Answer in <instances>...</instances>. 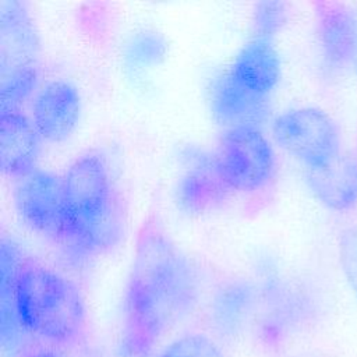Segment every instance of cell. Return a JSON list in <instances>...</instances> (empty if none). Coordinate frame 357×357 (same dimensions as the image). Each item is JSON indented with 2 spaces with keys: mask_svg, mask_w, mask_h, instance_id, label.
I'll list each match as a JSON object with an SVG mask.
<instances>
[{
  "mask_svg": "<svg viewBox=\"0 0 357 357\" xmlns=\"http://www.w3.org/2000/svg\"><path fill=\"white\" fill-rule=\"evenodd\" d=\"M198 282L188 259L156 218L144 222L132 255L123 304V344L146 357L194 308Z\"/></svg>",
  "mask_w": 357,
  "mask_h": 357,
  "instance_id": "cell-1",
  "label": "cell"
},
{
  "mask_svg": "<svg viewBox=\"0 0 357 357\" xmlns=\"http://www.w3.org/2000/svg\"><path fill=\"white\" fill-rule=\"evenodd\" d=\"M64 229L59 243L77 259L112 250L124 236V211L105 159L77 158L63 174Z\"/></svg>",
  "mask_w": 357,
  "mask_h": 357,
  "instance_id": "cell-2",
  "label": "cell"
},
{
  "mask_svg": "<svg viewBox=\"0 0 357 357\" xmlns=\"http://www.w3.org/2000/svg\"><path fill=\"white\" fill-rule=\"evenodd\" d=\"M14 304L25 332L67 344L85 329V304L77 286L60 272L25 258L14 284Z\"/></svg>",
  "mask_w": 357,
  "mask_h": 357,
  "instance_id": "cell-3",
  "label": "cell"
},
{
  "mask_svg": "<svg viewBox=\"0 0 357 357\" xmlns=\"http://www.w3.org/2000/svg\"><path fill=\"white\" fill-rule=\"evenodd\" d=\"M212 163L223 187L240 192L264 188L276 167L275 151L257 126L229 128L219 141Z\"/></svg>",
  "mask_w": 357,
  "mask_h": 357,
  "instance_id": "cell-4",
  "label": "cell"
},
{
  "mask_svg": "<svg viewBox=\"0 0 357 357\" xmlns=\"http://www.w3.org/2000/svg\"><path fill=\"white\" fill-rule=\"evenodd\" d=\"M272 135L307 170L324 167L342 155L336 123L317 107H296L280 113L273 120Z\"/></svg>",
  "mask_w": 357,
  "mask_h": 357,
  "instance_id": "cell-5",
  "label": "cell"
},
{
  "mask_svg": "<svg viewBox=\"0 0 357 357\" xmlns=\"http://www.w3.org/2000/svg\"><path fill=\"white\" fill-rule=\"evenodd\" d=\"M14 205L25 226L60 243L64 229L63 176L35 170L17 180Z\"/></svg>",
  "mask_w": 357,
  "mask_h": 357,
  "instance_id": "cell-6",
  "label": "cell"
},
{
  "mask_svg": "<svg viewBox=\"0 0 357 357\" xmlns=\"http://www.w3.org/2000/svg\"><path fill=\"white\" fill-rule=\"evenodd\" d=\"M81 114L78 89L67 81H52L42 86L32 103V123L47 142H61L71 135Z\"/></svg>",
  "mask_w": 357,
  "mask_h": 357,
  "instance_id": "cell-7",
  "label": "cell"
},
{
  "mask_svg": "<svg viewBox=\"0 0 357 357\" xmlns=\"http://www.w3.org/2000/svg\"><path fill=\"white\" fill-rule=\"evenodd\" d=\"M38 35L24 4L3 0L0 3V75L38 68Z\"/></svg>",
  "mask_w": 357,
  "mask_h": 357,
  "instance_id": "cell-8",
  "label": "cell"
},
{
  "mask_svg": "<svg viewBox=\"0 0 357 357\" xmlns=\"http://www.w3.org/2000/svg\"><path fill=\"white\" fill-rule=\"evenodd\" d=\"M40 137L20 109L0 113V166L4 176L20 180L33 173L40 151Z\"/></svg>",
  "mask_w": 357,
  "mask_h": 357,
  "instance_id": "cell-9",
  "label": "cell"
},
{
  "mask_svg": "<svg viewBox=\"0 0 357 357\" xmlns=\"http://www.w3.org/2000/svg\"><path fill=\"white\" fill-rule=\"evenodd\" d=\"M317 35L325 64L343 68L356 57L357 18L339 1L315 3Z\"/></svg>",
  "mask_w": 357,
  "mask_h": 357,
  "instance_id": "cell-10",
  "label": "cell"
},
{
  "mask_svg": "<svg viewBox=\"0 0 357 357\" xmlns=\"http://www.w3.org/2000/svg\"><path fill=\"white\" fill-rule=\"evenodd\" d=\"M226 74L243 91L268 100L280 81V57L271 40L254 38L241 47Z\"/></svg>",
  "mask_w": 357,
  "mask_h": 357,
  "instance_id": "cell-11",
  "label": "cell"
},
{
  "mask_svg": "<svg viewBox=\"0 0 357 357\" xmlns=\"http://www.w3.org/2000/svg\"><path fill=\"white\" fill-rule=\"evenodd\" d=\"M314 195L333 211H347L357 204V160L340 155L329 165L307 170Z\"/></svg>",
  "mask_w": 357,
  "mask_h": 357,
  "instance_id": "cell-12",
  "label": "cell"
},
{
  "mask_svg": "<svg viewBox=\"0 0 357 357\" xmlns=\"http://www.w3.org/2000/svg\"><path fill=\"white\" fill-rule=\"evenodd\" d=\"M212 112L218 121L229 128L257 126L266 112V100L250 95L237 86L227 74H222L212 86Z\"/></svg>",
  "mask_w": 357,
  "mask_h": 357,
  "instance_id": "cell-13",
  "label": "cell"
},
{
  "mask_svg": "<svg viewBox=\"0 0 357 357\" xmlns=\"http://www.w3.org/2000/svg\"><path fill=\"white\" fill-rule=\"evenodd\" d=\"M251 307V294L244 289H229L222 293L213 305L212 318L222 336L236 335L244 325Z\"/></svg>",
  "mask_w": 357,
  "mask_h": 357,
  "instance_id": "cell-14",
  "label": "cell"
},
{
  "mask_svg": "<svg viewBox=\"0 0 357 357\" xmlns=\"http://www.w3.org/2000/svg\"><path fill=\"white\" fill-rule=\"evenodd\" d=\"M166 53L165 39L151 31L135 33L126 47V59L131 68H145L158 64Z\"/></svg>",
  "mask_w": 357,
  "mask_h": 357,
  "instance_id": "cell-15",
  "label": "cell"
},
{
  "mask_svg": "<svg viewBox=\"0 0 357 357\" xmlns=\"http://www.w3.org/2000/svg\"><path fill=\"white\" fill-rule=\"evenodd\" d=\"M158 357H222V354L211 337L191 333L172 342Z\"/></svg>",
  "mask_w": 357,
  "mask_h": 357,
  "instance_id": "cell-16",
  "label": "cell"
},
{
  "mask_svg": "<svg viewBox=\"0 0 357 357\" xmlns=\"http://www.w3.org/2000/svg\"><path fill=\"white\" fill-rule=\"evenodd\" d=\"M286 22V6L280 1H262L255 6V38L271 40Z\"/></svg>",
  "mask_w": 357,
  "mask_h": 357,
  "instance_id": "cell-17",
  "label": "cell"
},
{
  "mask_svg": "<svg viewBox=\"0 0 357 357\" xmlns=\"http://www.w3.org/2000/svg\"><path fill=\"white\" fill-rule=\"evenodd\" d=\"M339 261L344 278L357 297V227H347L339 237Z\"/></svg>",
  "mask_w": 357,
  "mask_h": 357,
  "instance_id": "cell-18",
  "label": "cell"
},
{
  "mask_svg": "<svg viewBox=\"0 0 357 357\" xmlns=\"http://www.w3.org/2000/svg\"><path fill=\"white\" fill-rule=\"evenodd\" d=\"M216 183H220V180L218 177L213 180H209L208 176L201 174V173L188 174L181 181L180 199L184 204H187L190 208L195 206V205H204L208 202L209 197L213 198V191H211V190H213Z\"/></svg>",
  "mask_w": 357,
  "mask_h": 357,
  "instance_id": "cell-19",
  "label": "cell"
},
{
  "mask_svg": "<svg viewBox=\"0 0 357 357\" xmlns=\"http://www.w3.org/2000/svg\"><path fill=\"white\" fill-rule=\"evenodd\" d=\"M32 357H56V356L50 354V353H38V354H35Z\"/></svg>",
  "mask_w": 357,
  "mask_h": 357,
  "instance_id": "cell-20",
  "label": "cell"
},
{
  "mask_svg": "<svg viewBox=\"0 0 357 357\" xmlns=\"http://www.w3.org/2000/svg\"><path fill=\"white\" fill-rule=\"evenodd\" d=\"M354 63H356V70H357V49H356V57H354Z\"/></svg>",
  "mask_w": 357,
  "mask_h": 357,
  "instance_id": "cell-21",
  "label": "cell"
}]
</instances>
